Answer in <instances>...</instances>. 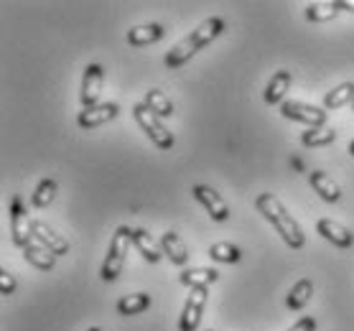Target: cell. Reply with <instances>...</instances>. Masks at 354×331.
<instances>
[{
	"label": "cell",
	"mask_w": 354,
	"mask_h": 331,
	"mask_svg": "<svg viewBox=\"0 0 354 331\" xmlns=\"http://www.w3.org/2000/svg\"><path fill=\"white\" fill-rule=\"evenodd\" d=\"M255 207H258L260 214H263V217H266L268 222L278 229V234L286 240V245H288V247H293V250H301V247H304V243H306V234H304L301 225L293 219V214H288V209L283 207L278 196L260 194L258 199H255Z\"/></svg>",
	"instance_id": "6da1fadb"
},
{
	"label": "cell",
	"mask_w": 354,
	"mask_h": 331,
	"mask_svg": "<svg viewBox=\"0 0 354 331\" xmlns=\"http://www.w3.org/2000/svg\"><path fill=\"white\" fill-rule=\"evenodd\" d=\"M222 31H225V21H222V18H207L201 26H196V31L189 33L184 41H178L176 46L166 54V66H169V69L184 66L196 51L204 49L207 44H212Z\"/></svg>",
	"instance_id": "7a4b0ae2"
},
{
	"label": "cell",
	"mask_w": 354,
	"mask_h": 331,
	"mask_svg": "<svg viewBox=\"0 0 354 331\" xmlns=\"http://www.w3.org/2000/svg\"><path fill=\"white\" fill-rule=\"evenodd\" d=\"M130 243H133V229H130V227H118L113 243H110V252H107V258H105V265H102V281L113 283L115 278L122 273Z\"/></svg>",
	"instance_id": "3957f363"
},
{
	"label": "cell",
	"mask_w": 354,
	"mask_h": 331,
	"mask_svg": "<svg viewBox=\"0 0 354 331\" xmlns=\"http://www.w3.org/2000/svg\"><path fill=\"white\" fill-rule=\"evenodd\" d=\"M133 115H136L138 125L143 128L145 135L151 138L161 151H169V148L174 146V135H171V130L163 125L161 117H158L151 107L145 105V102H138V105L133 107Z\"/></svg>",
	"instance_id": "277c9868"
},
{
	"label": "cell",
	"mask_w": 354,
	"mask_h": 331,
	"mask_svg": "<svg viewBox=\"0 0 354 331\" xmlns=\"http://www.w3.org/2000/svg\"><path fill=\"white\" fill-rule=\"evenodd\" d=\"M10 234H13V243L24 250L33 243V222L28 219V211L24 209L21 196L10 199Z\"/></svg>",
	"instance_id": "5b68a950"
},
{
	"label": "cell",
	"mask_w": 354,
	"mask_h": 331,
	"mask_svg": "<svg viewBox=\"0 0 354 331\" xmlns=\"http://www.w3.org/2000/svg\"><path fill=\"white\" fill-rule=\"evenodd\" d=\"M281 113L283 117L296 122H306L311 128H324L326 125V113H324L322 107L306 105V102H298V100H286L281 105Z\"/></svg>",
	"instance_id": "8992f818"
},
{
	"label": "cell",
	"mask_w": 354,
	"mask_h": 331,
	"mask_svg": "<svg viewBox=\"0 0 354 331\" xmlns=\"http://www.w3.org/2000/svg\"><path fill=\"white\" fill-rule=\"evenodd\" d=\"M207 296H209V288H192V296L186 299L184 314H181V319H178V331H196L199 329L201 311H204Z\"/></svg>",
	"instance_id": "52a82bcc"
},
{
	"label": "cell",
	"mask_w": 354,
	"mask_h": 331,
	"mask_svg": "<svg viewBox=\"0 0 354 331\" xmlns=\"http://www.w3.org/2000/svg\"><path fill=\"white\" fill-rule=\"evenodd\" d=\"M194 196H196L199 204H204V209L209 211V217L214 219V222H227V219H230V207H227V202L212 189V186H204V184L194 186Z\"/></svg>",
	"instance_id": "ba28073f"
},
{
	"label": "cell",
	"mask_w": 354,
	"mask_h": 331,
	"mask_svg": "<svg viewBox=\"0 0 354 331\" xmlns=\"http://www.w3.org/2000/svg\"><path fill=\"white\" fill-rule=\"evenodd\" d=\"M118 113H120V107L115 105V102H97V105L92 107H84L80 113V117H77V122H80V128L84 130H92L97 128V125H105V122H110L113 117H118Z\"/></svg>",
	"instance_id": "9c48e42d"
},
{
	"label": "cell",
	"mask_w": 354,
	"mask_h": 331,
	"mask_svg": "<svg viewBox=\"0 0 354 331\" xmlns=\"http://www.w3.org/2000/svg\"><path fill=\"white\" fill-rule=\"evenodd\" d=\"M102 82H105V72L100 64H89L84 69V79H82V105L92 107L97 105V97L102 92Z\"/></svg>",
	"instance_id": "30bf717a"
},
{
	"label": "cell",
	"mask_w": 354,
	"mask_h": 331,
	"mask_svg": "<svg viewBox=\"0 0 354 331\" xmlns=\"http://www.w3.org/2000/svg\"><path fill=\"white\" fill-rule=\"evenodd\" d=\"M33 240L41 243L44 247H48L54 255H66V252H69V243H66L62 234H57L54 227H48L46 222H41V219L33 222Z\"/></svg>",
	"instance_id": "8fae6325"
},
{
	"label": "cell",
	"mask_w": 354,
	"mask_h": 331,
	"mask_svg": "<svg viewBox=\"0 0 354 331\" xmlns=\"http://www.w3.org/2000/svg\"><path fill=\"white\" fill-rule=\"evenodd\" d=\"M316 232L322 234L324 240H329L334 247H342V250H346V247H352L354 245V234L349 232L344 225L334 222V219H319Z\"/></svg>",
	"instance_id": "7c38bea8"
},
{
	"label": "cell",
	"mask_w": 354,
	"mask_h": 331,
	"mask_svg": "<svg viewBox=\"0 0 354 331\" xmlns=\"http://www.w3.org/2000/svg\"><path fill=\"white\" fill-rule=\"evenodd\" d=\"M308 181H311L314 191L322 196L324 202H339V199H342V189H339L337 181H334L329 173L314 171V173H308Z\"/></svg>",
	"instance_id": "4fadbf2b"
},
{
	"label": "cell",
	"mask_w": 354,
	"mask_h": 331,
	"mask_svg": "<svg viewBox=\"0 0 354 331\" xmlns=\"http://www.w3.org/2000/svg\"><path fill=\"white\" fill-rule=\"evenodd\" d=\"M133 245L138 247V252L143 255L148 263H158L163 255V247L153 240V234L151 232H145V229H133Z\"/></svg>",
	"instance_id": "5bb4252c"
},
{
	"label": "cell",
	"mask_w": 354,
	"mask_h": 331,
	"mask_svg": "<svg viewBox=\"0 0 354 331\" xmlns=\"http://www.w3.org/2000/svg\"><path fill=\"white\" fill-rule=\"evenodd\" d=\"M161 247H163V255L174 263V265H186L189 263V250H186L184 240L178 237L176 232H166L161 237Z\"/></svg>",
	"instance_id": "9a60e30c"
},
{
	"label": "cell",
	"mask_w": 354,
	"mask_h": 331,
	"mask_svg": "<svg viewBox=\"0 0 354 331\" xmlns=\"http://www.w3.org/2000/svg\"><path fill=\"white\" fill-rule=\"evenodd\" d=\"M290 82H293V74L286 72V69H281V72L273 74V79L268 82V87H266V102L268 105H278V102H283L286 92L290 89Z\"/></svg>",
	"instance_id": "2e32d148"
},
{
	"label": "cell",
	"mask_w": 354,
	"mask_h": 331,
	"mask_svg": "<svg viewBox=\"0 0 354 331\" xmlns=\"http://www.w3.org/2000/svg\"><path fill=\"white\" fill-rule=\"evenodd\" d=\"M163 39V26L158 23H145L136 26L128 31V44L130 46H148V44H156V41Z\"/></svg>",
	"instance_id": "e0dca14e"
},
{
	"label": "cell",
	"mask_w": 354,
	"mask_h": 331,
	"mask_svg": "<svg viewBox=\"0 0 354 331\" xmlns=\"http://www.w3.org/2000/svg\"><path fill=\"white\" fill-rule=\"evenodd\" d=\"M24 258L28 260L33 267H39V270H51V267L57 265V255L48 250V247H44L41 243H36V240L24 250Z\"/></svg>",
	"instance_id": "ac0fdd59"
},
{
	"label": "cell",
	"mask_w": 354,
	"mask_h": 331,
	"mask_svg": "<svg viewBox=\"0 0 354 331\" xmlns=\"http://www.w3.org/2000/svg\"><path fill=\"white\" fill-rule=\"evenodd\" d=\"M219 273L214 267H192L181 273V283L189 288H209L212 283H217Z\"/></svg>",
	"instance_id": "d6986e66"
},
{
	"label": "cell",
	"mask_w": 354,
	"mask_h": 331,
	"mask_svg": "<svg viewBox=\"0 0 354 331\" xmlns=\"http://www.w3.org/2000/svg\"><path fill=\"white\" fill-rule=\"evenodd\" d=\"M349 102H354V82H342L331 92H326V97H324L326 110H339V107L349 105Z\"/></svg>",
	"instance_id": "ffe728a7"
},
{
	"label": "cell",
	"mask_w": 354,
	"mask_h": 331,
	"mask_svg": "<svg viewBox=\"0 0 354 331\" xmlns=\"http://www.w3.org/2000/svg\"><path fill=\"white\" fill-rule=\"evenodd\" d=\"M311 296H314V283L308 281V278H301V281L290 288L286 303H288V308H293V311H301V308L311 301Z\"/></svg>",
	"instance_id": "44dd1931"
},
{
	"label": "cell",
	"mask_w": 354,
	"mask_h": 331,
	"mask_svg": "<svg viewBox=\"0 0 354 331\" xmlns=\"http://www.w3.org/2000/svg\"><path fill=\"white\" fill-rule=\"evenodd\" d=\"M337 140V130L334 128H308L304 135H301V143L306 148H324V146H331Z\"/></svg>",
	"instance_id": "7402d4cb"
},
{
	"label": "cell",
	"mask_w": 354,
	"mask_h": 331,
	"mask_svg": "<svg viewBox=\"0 0 354 331\" xmlns=\"http://www.w3.org/2000/svg\"><path fill=\"white\" fill-rule=\"evenodd\" d=\"M151 306V296L148 293H133V296H122L118 301V314L120 316H138Z\"/></svg>",
	"instance_id": "603a6c76"
},
{
	"label": "cell",
	"mask_w": 354,
	"mask_h": 331,
	"mask_svg": "<svg viewBox=\"0 0 354 331\" xmlns=\"http://www.w3.org/2000/svg\"><path fill=\"white\" fill-rule=\"evenodd\" d=\"M145 105L151 107L158 117H171L174 115V105H171V100L166 97V92H161V89H148L145 92Z\"/></svg>",
	"instance_id": "cb8c5ba5"
},
{
	"label": "cell",
	"mask_w": 354,
	"mask_h": 331,
	"mask_svg": "<svg viewBox=\"0 0 354 331\" xmlns=\"http://www.w3.org/2000/svg\"><path fill=\"white\" fill-rule=\"evenodd\" d=\"M54 196H57V181H54V178H44V181L36 186V191H33L31 204L39 207V209H44V207H48V204L54 202Z\"/></svg>",
	"instance_id": "d4e9b609"
},
{
	"label": "cell",
	"mask_w": 354,
	"mask_h": 331,
	"mask_svg": "<svg viewBox=\"0 0 354 331\" xmlns=\"http://www.w3.org/2000/svg\"><path fill=\"white\" fill-rule=\"evenodd\" d=\"M337 13H339L337 3H311V6L306 8V18L308 21H314V23L331 21V18H337Z\"/></svg>",
	"instance_id": "484cf974"
},
{
	"label": "cell",
	"mask_w": 354,
	"mask_h": 331,
	"mask_svg": "<svg viewBox=\"0 0 354 331\" xmlns=\"http://www.w3.org/2000/svg\"><path fill=\"white\" fill-rule=\"evenodd\" d=\"M209 258L217 260V263H237L242 255L232 243H214L209 247Z\"/></svg>",
	"instance_id": "4316f807"
},
{
	"label": "cell",
	"mask_w": 354,
	"mask_h": 331,
	"mask_svg": "<svg viewBox=\"0 0 354 331\" xmlns=\"http://www.w3.org/2000/svg\"><path fill=\"white\" fill-rule=\"evenodd\" d=\"M0 293L3 296H13L16 293V278L8 270H0Z\"/></svg>",
	"instance_id": "83f0119b"
},
{
	"label": "cell",
	"mask_w": 354,
	"mask_h": 331,
	"mask_svg": "<svg viewBox=\"0 0 354 331\" xmlns=\"http://www.w3.org/2000/svg\"><path fill=\"white\" fill-rule=\"evenodd\" d=\"M288 331H316V319L314 316H304V319H298Z\"/></svg>",
	"instance_id": "f1b7e54d"
},
{
	"label": "cell",
	"mask_w": 354,
	"mask_h": 331,
	"mask_svg": "<svg viewBox=\"0 0 354 331\" xmlns=\"http://www.w3.org/2000/svg\"><path fill=\"white\" fill-rule=\"evenodd\" d=\"M339 10H349V13H354V0H337Z\"/></svg>",
	"instance_id": "f546056e"
},
{
	"label": "cell",
	"mask_w": 354,
	"mask_h": 331,
	"mask_svg": "<svg viewBox=\"0 0 354 331\" xmlns=\"http://www.w3.org/2000/svg\"><path fill=\"white\" fill-rule=\"evenodd\" d=\"M293 169L301 171V169H304V161H301V158H293Z\"/></svg>",
	"instance_id": "4dcf8cb0"
},
{
	"label": "cell",
	"mask_w": 354,
	"mask_h": 331,
	"mask_svg": "<svg viewBox=\"0 0 354 331\" xmlns=\"http://www.w3.org/2000/svg\"><path fill=\"white\" fill-rule=\"evenodd\" d=\"M349 153L354 155V140H352V143H349Z\"/></svg>",
	"instance_id": "1f68e13d"
},
{
	"label": "cell",
	"mask_w": 354,
	"mask_h": 331,
	"mask_svg": "<svg viewBox=\"0 0 354 331\" xmlns=\"http://www.w3.org/2000/svg\"><path fill=\"white\" fill-rule=\"evenodd\" d=\"M87 331H102V329H97V326H95V329H87Z\"/></svg>",
	"instance_id": "d6a6232c"
},
{
	"label": "cell",
	"mask_w": 354,
	"mask_h": 331,
	"mask_svg": "<svg viewBox=\"0 0 354 331\" xmlns=\"http://www.w3.org/2000/svg\"><path fill=\"white\" fill-rule=\"evenodd\" d=\"M352 107H354V102H352Z\"/></svg>",
	"instance_id": "836d02e7"
},
{
	"label": "cell",
	"mask_w": 354,
	"mask_h": 331,
	"mask_svg": "<svg viewBox=\"0 0 354 331\" xmlns=\"http://www.w3.org/2000/svg\"><path fill=\"white\" fill-rule=\"evenodd\" d=\"M207 331H212V329H207Z\"/></svg>",
	"instance_id": "e575fe53"
}]
</instances>
